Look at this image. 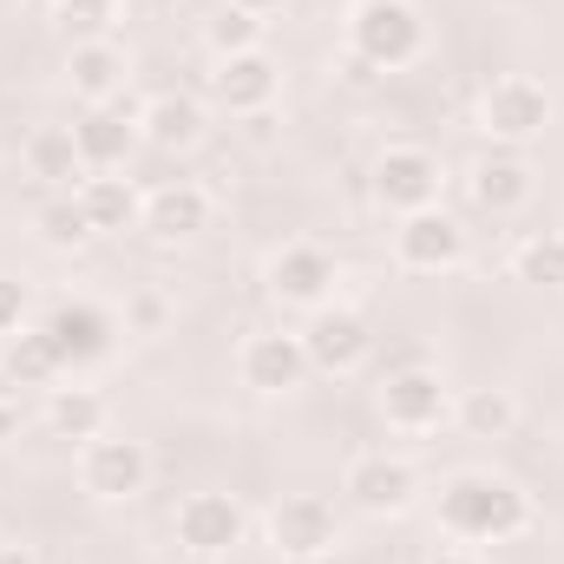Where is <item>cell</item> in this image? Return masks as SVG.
<instances>
[{
  "mask_svg": "<svg viewBox=\"0 0 564 564\" xmlns=\"http://www.w3.org/2000/svg\"><path fill=\"white\" fill-rule=\"evenodd\" d=\"M433 564H479V558H473V552H440Z\"/></svg>",
  "mask_w": 564,
  "mask_h": 564,
  "instance_id": "cell-35",
  "label": "cell"
},
{
  "mask_svg": "<svg viewBox=\"0 0 564 564\" xmlns=\"http://www.w3.org/2000/svg\"><path fill=\"white\" fill-rule=\"evenodd\" d=\"M40 328H46L59 368H93V361H106L112 341H119V322H112L99 302H59Z\"/></svg>",
  "mask_w": 564,
  "mask_h": 564,
  "instance_id": "cell-5",
  "label": "cell"
},
{
  "mask_svg": "<svg viewBox=\"0 0 564 564\" xmlns=\"http://www.w3.org/2000/svg\"><path fill=\"white\" fill-rule=\"evenodd\" d=\"M270 545H276L282 558H295V564L328 558V552H335V506L315 499V492H289V499H276V512H270Z\"/></svg>",
  "mask_w": 564,
  "mask_h": 564,
  "instance_id": "cell-7",
  "label": "cell"
},
{
  "mask_svg": "<svg viewBox=\"0 0 564 564\" xmlns=\"http://www.w3.org/2000/svg\"><path fill=\"white\" fill-rule=\"evenodd\" d=\"M20 158H26V171H33L40 184H73V177L86 171V158H79V144H73V126H33L26 144H20Z\"/></svg>",
  "mask_w": 564,
  "mask_h": 564,
  "instance_id": "cell-21",
  "label": "cell"
},
{
  "mask_svg": "<svg viewBox=\"0 0 564 564\" xmlns=\"http://www.w3.org/2000/svg\"><path fill=\"white\" fill-rule=\"evenodd\" d=\"M381 414L401 433H433L453 414V388L440 381V368H401L381 381Z\"/></svg>",
  "mask_w": 564,
  "mask_h": 564,
  "instance_id": "cell-8",
  "label": "cell"
},
{
  "mask_svg": "<svg viewBox=\"0 0 564 564\" xmlns=\"http://www.w3.org/2000/svg\"><path fill=\"white\" fill-rule=\"evenodd\" d=\"M237 368L257 394H289L308 381V348H302V335H250Z\"/></svg>",
  "mask_w": 564,
  "mask_h": 564,
  "instance_id": "cell-15",
  "label": "cell"
},
{
  "mask_svg": "<svg viewBox=\"0 0 564 564\" xmlns=\"http://www.w3.org/2000/svg\"><path fill=\"white\" fill-rule=\"evenodd\" d=\"M525 197H532V171H525V158L492 151V158H479V164H473V204H479V210L512 217Z\"/></svg>",
  "mask_w": 564,
  "mask_h": 564,
  "instance_id": "cell-19",
  "label": "cell"
},
{
  "mask_svg": "<svg viewBox=\"0 0 564 564\" xmlns=\"http://www.w3.org/2000/svg\"><path fill=\"white\" fill-rule=\"evenodd\" d=\"M341 492H348L361 512H375V519H394V512H408V506H414V492H421V473H414L408 459H394V453H361V459L348 466Z\"/></svg>",
  "mask_w": 564,
  "mask_h": 564,
  "instance_id": "cell-9",
  "label": "cell"
},
{
  "mask_svg": "<svg viewBox=\"0 0 564 564\" xmlns=\"http://www.w3.org/2000/svg\"><path fill=\"white\" fill-rule=\"evenodd\" d=\"M0 564H40L26 545H0Z\"/></svg>",
  "mask_w": 564,
  "mask_h": 564,
  "instance_id": "cell-34",
  "label": "cell"
},
{
  "mask_svg": "<svg viewBox=\"0 0 564 564\" xmlns=\"http://www.w3.org/2000/svg\"><path fill=\"white\" fill-rule=\"evenodd\" d=\"M144 230L158 237V243H184V237H197L204 224H210V197L197 191V184H158L151 197H144Z\"/></svg>",
  "mask_w": 564,
  "mask_h": 564,
  "instance_id": "cell-16",
  "label": "cell"
},
{
  "mask_svg": "<svg viewBox=\"0 0 564 564\" xmlns=\"http://www.w3.org/2000/svg\"><path fill=\"white\" fill-rule=\"evenodd\" d=\"M126 315H132V328H158V322H164V302H158V295H139Z\"/></svg>",
  "mask_w": 564,
  "mask_h": 564,
  "instance_id": "cell-30",
  "label": "cell"
},
{
  "mask_svg": "<svg viewBox=\"0 0 564 564\" xmlns=\"http://www.w3.org/2000/svg\"><path fill=\"white\" fill-rule=\"evenodd\" d=\"M204 40H210L217 59H237V53H257V46H263V20L243 13V7H224V13H210Z\"/></svg>",
  "mask_w": 564,
  "mask_h": 564,
  "instance_id": "cell-26",
  "label": "cell"
},
{
  "mask_svg": "<svg viewBox=\"0 0 564 564\" xmlns=\"http://www.w3.org/2000/svg\"><path fill=\"white\" fill-rule=\"evenodd\" d=\"M519 282H539V289H564V237L545 230V237H525L519 257H512Z\"/></svg>",
  "mask_w": 564,
  "mask_h": 564,
  "instance_id": "cell-27",
  "label": "cell"
},
{
  "mask_svg": "<svg viewBox=\"0 0 564 564\" xmlns=\"http://www.w3.org/2000/svg\"><path fill=\"white\" fill-rule=\"evenodd\" d=\"M302 348H308V368H322V375H348V368L368 361L375 335H368V322H361L355 308H315V322L302 328Z\"/></svg>",
  "mask_w": 564,
  "mask_h": 564,
  "instance_id": "cell-11",
  "label": "cell"
},
{
  "mask_svg": "<svg viewBox=\"0 0 564 564\" xmlns=\"http://www.w3.org/2000/svg\"><path fill=\"white\" fill-rule=\"evenodd\" d=\"M139 132L151 144H164V151H184V144H197V132H204V112H197V99H184V93H158L139 112Z\"/></svg>",
  "mask_w": 564,
  "mask_h": 564,
  "instance_id": "cell-22",
  "label": "cell"
},
{
  "mask_svg": "<svg viewBox=\"0 0 564 564\" xmlns=\"http://www.w3.org/2000/svg\"><path fill=\"white\" fill-rule=\"evenodd\" d=\"M59 7H66V13H79V20H106L119 0H59Z\"/></svg>",
  "mask_w": 564,
  "mask_h": 564,
  "instance_id": "cell-31",
  "label": "cell"
},
{
  "mask_svg": "<svg viewBox=\"0 0 564 564\" xmlns=\"http://www.w3.org/2000/svg\"><path fill=\"white\" fill-rule=\"evenodd\" d=\"M230 7H243V13H257V20H263V13H282V0H230Z\"/></svg>",
  "mask_w": 564,
  "mask_h": 564,
  "instance_id": "cell-33",
  "label": "cell"
},
{
  "mask_svg": "<svg viewBox=\"0 0 564 564\" xmlns=\"http://www.w3.org/2000/svg\"><path fill=\"white\" fill-rule=\"evenodd\" d=\"M79 479H86L93 499H139L144 479H151V453L126 433H99V440H86Z\"/></svg>",
  "mask_w": 564,
  "mask_h": 564,
  "instance_id": "cell-6",
  "label": "cell"
},
{
  "mask_svg": "<svg viewBox=\"0 0 564 564\" xmlns=\"http://www.w3.org/2000/svg\"><path fill=\"white\" fill-rule=\"evenodd\" d=\"M375 197H381L388 210H401V217L433 210V204H440V158L421 151V144H388V151L375 158Z\"/></svg>",
  "mask_w": 564,
  "mask_h": 564,
  "instance_id": "cell-4",
  "label": "cell"
},
{
  "mask_svg": "<svg viewBox=\"0 0 564 564\" xmlns=\"http://www.w3.org/2000/svg\"><path fill=\"white\" fill-rule=\"evenodd\" d=\"M270 289H276L282 302H295V308H328V295H335V257L322 243H289L270 263Z\"/></svg>",
  "mask_w": 564,
  "mask_h": 564,
  "instance_id": "cell-14",
  "label": "cell"
},
{
  "mask_svg": "<svg viewBox=\"0 0 564 564\" xmlns=\"http://www.w3.org/2000/svg\"><path fill=\"white\" fill-rule=\"evenodd\" d=\"M79 210H86V224H93V237H112V230H132L144 217V197L132 177H112V171H99V177H86L79 191Z\"/></svg>",
  "mask_w": 564,
  "mask_h": 564,
  "instance_id": "cell-18",
  "label": "cell"
},
{
  "mask_svg": "<svg viewBox=\"0 0 564 564\" xmlns=\"http://www.w3.org/2000/svg\"><path fill=\"white\" fill-rule=\"evenodd\" d=\"M348 46H355V59L375 66V73L414 66L421 46H426L421 7H414V0H361V7L348 13Z\"/></svg>",
  "mask_w": 564,
  "mask_h": 564,
  "instance_id": "cell-2",
  "label": "cell"
},
{
  "mask_svg": "<svg viewBox=\"0 0 564 564\" xmlns=\"http://www.w3.org/2000/svg\"><path fill=\"white\" fill-rule=\"evenodd\" d=\"M26 322V282L0 276V328H20Z\"/></svg>",
  "mask_w": 564,
  "mask_h": 564,
  "instance_id": "cell-29",
  "label": "cell"
},
{
  "mask_svg": "<svg viewBox=\"0 0 564 564\" xmlns=\"http://www.w3.org/2000/svg\"><path fill=\"white\" fill-rule=\"evenodd\" d=\"M66 73H73V93H79L86 106H112L119 86H126V53H119L112 40H86V46H73Z\"/></svg>",
  "mask_w": 564,
  "mask_h": 564,
  "instance_id": "cell-20",
  "label": "cell"
},
{
  "mask_svg": "<svg viewBox=\"0 0 564 564\" xmlns=\"http://www.w3.org/2000/svg\"><path fill=\"white\" fill-rule=\"evenodd\" d=\"M13 433H20V408H13V401H0V446H7Z\"/></svg>",
  "mask_w": 564,
  "mask_h": 564,
  "instance_id": "cell-32",
  "label": "cell"
},
{
  "mask_svg": "<svg viewBox=\"0 0 564 564\" xmlns=\"http://www.w3.org/2000/svg\"><path fill=\"white\" fill-rule=\"evenodd\" d=\"M40 237H46L53 250H73V243H86V237H93V224H86L79 197H53V204L40 210Z\"/></svg>",
  "mask_w": 564,
  "mask_h": 564,
  "instance_id": "cell-28",
  "label": "cell"
},
{
  "mask_svg": "<svg viewBox=\"0 0 564 564\" xmlns=\"http://www.w3.org/2000/svg\"><path fill=\"white\" fill-rule=\"evenodd\" d=\"M282 93V73L276 59L257 46V53H237V59H217V73H210V99L224 106V112H270Z\"/></svg>",
  "mask_w": 564,
  "mask_h": 564,
  "instance_id": "cell-12",
  "label": "cell"
},
{
  "mask_svg": "<svg viewBox=\"0 0 564 564\" xmlns=\"http://www.w3.org/2000/svg\"><path fill=\"white\" fill-rule=\"evenodd\" d=\"M237 539H243V506H237L230 492H191V499L177 506V545L217 558V552H230Z\"/></svg>",
  "mask_w": 564,
  "mask_h": 564,
  "instance_id": "cell-13",
  "label": "cell"
},
{
  "mask_svg": "<svg viewBox=\"0 0 564 564\" xmlns=\"http://www.w3.org/2000/svg\"><path fill=\"white\" fill-rule=\"evenodd\" d=\"M479 126H486V139H499V144H532L552 126V93L539 79H525V73H506V79L486 86Z\"/></svg>",
  "mask_w": 564,
  "mask_h": 564,
  "instance_id": "cell-3",
  "label": "cell"
},
{
  "mask_svg": "<svg viewBox=\"0 0 564 564\" xmlns=\"http://www.w3.org/2000/svg\"><path fill=\"white\" fill-rule=\"evenodd\" d=\"M453 414H459V426H466L473 440H506V433L519 426V401H512L506 388H473Z\"/></svg>",
  "mask_w": 564,
  "mask_h": 564,
  "instance_id": "cell-24",
  "label": "cell"
},
{
  "mask_svg": "<svg viewBox=\"0 0 564 564\" xmlns=\"http://www.w3.org/2000/svg\"><path fill=\"white\" fill-rule=\"evenodd\" d=\"M394 257H401V270H421V276H440V270H453L459 257H466V230L433 204V210H414V217H401V230H394Z\"/></svg>",
  "mask_w": 564,
  "mask_h": 564,
  "instance_id": "cell-10",
  "label": "cell"
},
{
  "mask_svg": "<svg viewBox=\"0 0 564 564\" xmlns=\"http://www.w3.org/2000/svg\"><path fill=\"white\" fill-rule=\"evenodd\" d=\"M7 381H20V388H46L53 375H59V355H53V341H46V328H20L13 341H7Z\"/></svg>",
  "mask_w": 564,
  "mask_h": 564,
  "instance_id": "cell-25",
  "label": "cell"
},
{
  "mask_svg": "<svg viewBox=\"0 0 564 564\" xmlns=\"http://www.w3.org/2000/svg\"><path fill=\"white\" fill-rule=\"evenodd\" d=\"M440 525L466 545H506L532 525V499L512 486V479H492V473H459L440 486Z\"/></svg>",
  "mask_w": 564,
  "mask_h": 564,
  "instance_id": "cell-1",
  "label": "cell"
},
{
  "mask_svg": "<svg viewBox=\"0 0 564 564\" xmlns=\"http://www.w3.org/2000/svg\"><path fill=\"white\" fill-rule=\"evenodd\" d=\"M46 426L59 440H99L106 433V401L93 388H53L46 394Z\"/></svg>",
  "mask_w": 564,
  "mask_h": 564,
  "instance_id": "cell-23",
  "label": "cell"
},
{
  "mask_svg": "<svg viewBox=\"0 0 564 564\" xmlns=\"http://www.w3.org/2000/svg\"><path fill=\"white\" fill-rule=\"evenodd\" d=\"M73 144L86 158V171H119L139 144V119H126L119 106H93L79 126H73Z\"/></svg>",
  "mask_w": 564,
  "mask_h": 564,
  "instance_id": "cell-17",
  "label": "cell"
}]
</instances>
